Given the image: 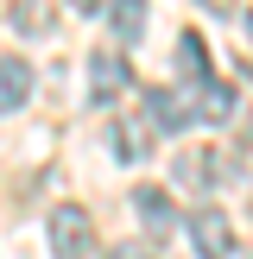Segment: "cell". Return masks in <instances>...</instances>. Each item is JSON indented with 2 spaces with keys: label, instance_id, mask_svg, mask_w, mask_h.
<instances>
[{
  "label": "cell",
  "instance_id": "cell-1",
  "mask_svg": "<svg viewBox=\"0 0 253 259\" xmlns=\"http://www.w3.org/2000/svg\"><path fill=\"white\" fill-rule=\"evenodd\" d=\"M51 253L57 259H95V215L82 202H57L51 209Z\"/></svg>",
  "mask_w": 253,
  "mask_h": 259
},
{
  "label": "cell",
  "instance_id": "cell-2",
  "mask_svg": "<svg viewBox=\"0 0 253 259\" xmlns=\"http://www.w3.org/2000/svg\"><path fill=\"white\" fill-rule=\"evenodd\" d=\"M126 89H133V63H126L114 45L89 51V101H95V108H114Z\"/></svg>",
  "mask_w": 253,
  "mask_h": 259
},
{
  "label": "cell",
  "instance_id": "cell-3",
  "mask_svg": "<svg viewBox=\"0 0 253 259\" xmlns=\"http://www.w3.org/2000/svg\"><path fill=\"white\" fill-rule=\"evenodd\" d=\"M228 171H234V158H228L222 146H190V152H177V184H184V190H215Z\"/></svg>",
  "mask_w": 253,
  "mask_h": 259
},
{
  "label": "cell",
  "instance_id": "cell-4",
  "mask_svg": "<svg viewBox=\"0 0 253 259\" xmlns=\"http://www.w3.org/2000/svg\"><path fill=\"white\" fill-rule=\"evenodd\" d=\"M190 247L202 259H234V228H228L222 209H196L190 215Z\"/></svg>",
  "mask_w": 253,
  "mask_h": 259
},
{
  "label": "cell",
  "instance_id": "cell-5",
  "mask_svg": "<svg viewBox=\"0 0 253 259\" xmlns=\"http://www.w3.org/2000/svg\"><path fill=\"white\" fill-rule=\"evenodd\" d=\"M146 120L152 133H184V126H196V108L184 101V89H146Z\"/></svg>",
  "mask_w": 253,
  "mask_h": 259
},
{
  "label": "cell",
  "instance_id": "cell-6",
  "mask_svg": "<svg viewBox=\"0 0 253 259\" xmlns=\"http://www.w3.org/2000/svg\"><path fill=\"white\" fill-rule=\"evenodd\" d=\"M152 120H146V108L139 114H120L114 120V158H126V164H139V158H152Z\"/></svg>",
  "mask_w": 253,
  "mask_h": 259
},
{
  "label": "cell",
  "instance_id": "cell-7",
  "mask_svg": "<svg viewBox=\"0 0 253 259\" xmlns=\"http://www.w3.org/2000/svg\"><path fill=\"white\" fill-rule=\"evenodd\" d=\"M171 70H177V82L202 89V82H209V45H202L196 32H177V51H171Z\"/></svg>",
  "mask_w": 253,
  "mask_h": 259
},
{
  "label": "cell",
  "instance_id": "cell-8",
  "mask_svg": "<svg viewBox=\"0 0 253 259\" xmlns=\"http://www.w3.org/2000/svg\"><path fill=\"white\" fill-rule=\"evenodd\" d=\"M32 101V63L25 57H0V114H19Z\"/></svg>",
  "mask_w": 253,
  "mask_h": 259
},
{
  "label": "cell",
  "instance_id": "cell-9",
  "mask_svg": "<svg viewBox=\"0 0 253 259\" xmlns=\"http://www.w3.org/2000/svg\"><path fill=\"white\" fill-rule=\"evenodd\" d=\"M133 215L152 228V234H171V228H177V209H171V196H164L158 184H139L133 190Z\"/></svg>",
  "mask_w": 253,
  "mask_h": 259
},
{
  "label": "cell",
  "instance_id": "cell-10",
  "mask_svg": "<svg viewBox=\"0 0 253 259\" xmlns=\"http://www.w3.org/2000/svg\"><path fill=\"white\" fill-rule=\"evenodd\" d=\"M234 114H240L234 89H228V82H215V76H209V82L196 89V120H234Z\"/></svg>",
  "mask_w": 253,
  "mask_h": 259
},
{
  "label": "cell",
  "instance_id": "cell-11",
  "mask_svg": "<svg viewBox=\"0 0 253 259\" xmlns=\"http://www.w3.org/2000/svg\"><path fill=\"white\" fill-rule=\"evenodd\" d=\"M108 25L120 45H139V32H146V0H114L108 7Z\"/></svg>",
  "mask_w": 253,
  "mask_h": 259
},
{
  "label": "cell",
  "instance_id": "cell-12",
  "mask_svg": "<svg viewBox=\"0 0 253 259\" xmlns=\"http://www.w3.org/2000/svg\"><path fill=\"white\" fill-rule=\"evenodd\" d=\"M13 25H19V32H32V38H38V32H45V25H51V13L38 7V0H19V7H13Z\"/></svg>",
  "mask_w": 253,
  "mask_h": 259
},
{
  "label": "cell",
  "instance_id": "cell-13",
  "mask_svg": "<svg viewBox=\"0 0 253 259\" xmlns=\"http://www.w3.org/2000/svg\"><path fill=\"white\" fill-rule=\"evenodd\" d=\"M108 259H158V253H152V247H139V240H120Z\"/></svg>",
  "mask_w": 253,
  "mask_h": 259
},
{
  "label": "cell",
  "instance_id": "cell-14",
  "mask_svg": "<svg viewBox=\"0 0 253 259\" xmlns=\"http://www.w3.org/2000/svg\"><path fill=\"white\" fill-rule=\"evenodd\" d=\"M63 7H76V13H101V0H63Z\"/></svg>",
  "mask_w": 253,
  "mask_h": 259
},
{
  "label": "cell",
  "instance_id": "cell-15",
  "mask_svg": "<svg viewBox=\"0 0 253 259\" xmlns=\"http://www.w3.org/2000/svg\"><path fill=\"white\" fill-rule=\"evenodd\" d=\"M202 7H209V13H234V0H202Z\"/></svg>",
  "mask_w": 253,
  "mask_h": 259
},
{
  "label": "cell",
  "instance_id": "cell-16",
  "mask_svg": "<svg viewBox=\"0 0 253 259\" xmlns=\"http://www.w3.org/2000/svg\"><path fill=\"white\" fill-rule=\"evenodd\" d=\"M247 32H253V7H247Z\"/></svg>",
  "mask_w": 253,
  "mask_h": 259
}]
</instances>
